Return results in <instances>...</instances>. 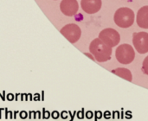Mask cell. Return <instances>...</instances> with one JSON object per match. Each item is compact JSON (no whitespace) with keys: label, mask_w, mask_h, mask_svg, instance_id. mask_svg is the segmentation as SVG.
Returning <instances> with one entry per match:
<instances>
[{"label":"cell","mask_w":148,"mask_h":121,"mask_svg":"<svg viewBox=\"0 0 148 121\" xmlns=\"http://www.w3.org/2000/svg\"><path fill=\"white\" fill-rule=\"evenodd\" d=\"M136 22L139 27L142 29H148V6H143L139 10Z\"/></svg>","instance_id":"cell-9"},{"label":"cell","mask_w":148,"mask_h":121,"mask_svg":"<svg viewBox=\"0 0 148 121\" xmlns=\"http://www.w3.org/2000/svg\"><path fill=\"white\" fill-rule=\"evenodd\" d=\"M99 38L110 47H115L120 43L121 36L117 30L112 28H107L99 34Z\"/></svg>","instance_id":"cell-4"},{"label":"cell","mask_w":148,"mask_h":121,"mask_svg":"<svg viewBox=\"0 0 148 121\" xmlns=\"http://www.w3.org/2000/svg\"><path fill=\"white\" fill-rule=\"evenodd\" d=\"M79 9V4L76 0H62L60 10L63 15L67 16H75Z\"/></svg>","instance_id":"cell-7"},{"label":"cell","mask_w":148,"mask_h":121,"mask_svg":"<svg viewBox=\"0 0 148 121\" xmlns=\"http://www.w3.org/2000/svg\"><path fill=\"white\" fill-rule=\"evenodd\" d=\"M134 12L127 7H121L118 9L114 16L115 24L123 29L131 27L134 24Z\"/></svg>","instance_id":"cell-2"},{"label":"cell","mask_w":148,"mask_h":121,"mask_svg":"<svg viewBox=\"0 0 148 121\" xmlns=\"http://www.w3.org/2000/svg\"><path fill=\"white\" fill-rule=\"evenodd\" d=\"M142 72H143V74L148 75V55L143 61V63H142Z\"/></svg>","instance_id":"cell-11"},{"label":"cell","mask_w":148,"mask_h":121,"mask_svg":"<svg viewBox=\"0 0 148 121\" xmlns=\"http://www.w3.org/2000/svg\"><path fill=\"white\" fill-rule=\"evenodd\" d=\"M89 51L94 55L95 61L99 62H108L112 56V47L106 44L100 38H95L91 42Z\"/></svg>","instance_id":"cell-1"},{"label":"cell","mask_w":148,"mask_h":121,"mask_svg":"<svg viewBox=\"0 0 148 121\" xmlns=\"http://www.w3.org/2000/svg\"><path fill=\"white\" fill-rule=\"evenodd\" d=\"M61 34L71 43H75L82 36L80 27L75 23H69L65 25L61 30Z\"/></svg>","instance_id":"cell-5"},{"label":"cell","mask_w":148,"mask_h":121,"mask_svg":"<svg viewBox=\"0 0 148 121\" xmlns=\"http://www.w3.org/2000/svg\"><path fill=\"white\" fill-rule=\"evenodd\" d=\"M115 57L117 61L121 64H130L134 62L135 57V52L134 48L127 43L118 46L115 50Z\"/></svg>","instance_id":"cell-3"},{"label":"cell","mask_w":148,"mask_h":121,"mask_svg":"<svg viewBox=\"0 0 148 121\" xmlns=\"http://www.w3.org/2000/svg\"><path fill=\"white\" fill-rule=\"evenodd\" d=\"M112 73L121 77L122 79H125L127 81H133V75L132 73L129 69L124 68H118L112 70Z\"/></svg>","instance_id":"cell-10"},{"label":"cell","mask_w":148,"mask_h":121,"mask_svg":"<svg viewBox=\"0 0 148 121\" xmlns=\"http://www.w3.org/2000/svg\"><path fill=\"white\" fill-rule=\"evenodd\" d=\"M101 0H82L81 5L83 10L88 14H95L101 8Z\"/></svg>","instance_id":"cell-8"},{"label":"cell","mask_w":148,"mask_h":121,"mask_svg":"<svg viewBox=\"0 0 148 121\" xmlns=\"http://www.w3.org/2000/svg\"><path fill=\"white\" fill-rule=\"evenodd\" d=\"M133 43L140 54H146L148 52V33L135 32L133 35Z\"/></svg>","instance_id":"cell-6"}]
</instances>
